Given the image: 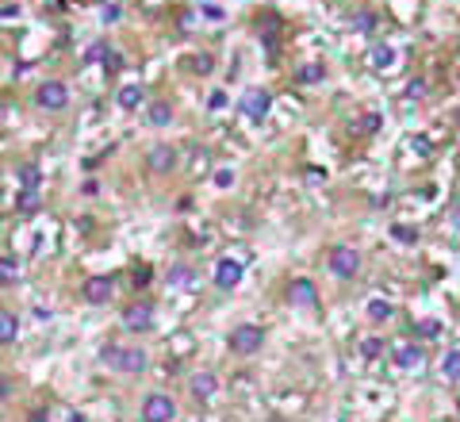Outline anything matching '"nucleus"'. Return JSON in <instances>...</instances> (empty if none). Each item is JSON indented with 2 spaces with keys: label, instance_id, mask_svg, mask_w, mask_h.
<instances>
[{
  "label": "nucleus",
  "instance_id": "f8f14e48",
  "mask_svg": "<svg viewBox=\"0 0 460 422\" xmlns=\"http://www.w3.org/2000/svg\"><path fill=\"white\" fill-rule=\"evenodd\" d=\"M426 357H422V346H410V342H402V346H395V365L399 369H418Z\"/></svg>",
  "mask_w": 460,
  "mask_h": 422
},
{
  "label": "nucleus",
  "instance_id": "6e6552de",
  "mask_svg": "<svg viewBox=\"0 0 460 422\" xmlns=\"http://www.w3.org/2000/svg\"><path fill=\"white\" fill-rule=\"evenodd\" d=\"M269 108H273V96H269L265 88H245V96H242V116L265 119Z\"/></svg>",
  "mask_w": 460,
  "mask_h": 422
},
{
  "label": "nucleus",
  "instance_id": "9b49d317",
  "mask_svg": "<svg viewBox=\"0 0 460 422\" xmlns=\"http://www.w3.org/2000/svg\"><path fill=\"white\" fill-rule=\"evenodd\" d=\"M188 392H192L196 400H211V395L219 392V376H215V372H208V369L196 372V376L188 380Z\"/></svg>",
  "mask_w": 460,
  "mask_h": 422
},
{
  "label": "nucleus",
  "instance_id": "4468645a",
  "mask_svg": "<svg viewBox=\"0 0 460 422\" xmlns=\"http://www.w3.org/2000/svg\"><path fill=\"white\" fill-rule=\"evenodd\" d=\"M142 104V85H123L119 88V108L123 111H135Z\"/></svg>",
  "mask_w": 460,
  "mask_h": 422
},
{
  "label": "nucleus",
  "instance_id": "6ab92c4d",
  "mask_svg": "<svg viewBox=\"0 0 460 422\" xmlns=\"http://www.w3.org/2000/svg\"><path fill=\"white\" fill-rule=\"evenodd\" d=\"M368 319H372V322L391 319V304H388V299H380V296H376V299H368Z\"/></svg>",
  "mask_w": 460,
  "mask_h": 422
},
{
  "label": "nucleus",
  "instance_id": "2eb2a0df",
  "mask_svg": "<svg viewBox=\"0 0 460 422\" xmlns=\"http://www.w3.org/2000/svg\"><path fill=\"white\" fill-rule=\"evenodd\" d=\"M15 334H20V322H15V315H12V311H4V315H0V342L12 346V342H15Z\"/></svg>",
  "mask_w": 460,
  "mask_h": 422
},
{
  "label": "nucleus",
  "instance_id": "bb28decb",
  "mask_svg": "<svg viewBox=\"0 0 460 422\" xmlns=\"http://www.w3.org/2000/svg\"><path fill=\"white\" fill-rule=\"evenodd\" d=\"M215 184H219V189H230V184H234V169H219Z\"/></svg>",
  "mask_w": 460,
  "mask_h": 422
},
{
  "label": "nucleus",
  "instance_id": "f3484780",
  "mask_svg": "<svg viewBox=\"0 0 460 422\" xmlns=\"http://www.w3.org/2000/svg\"><path fill=\"white\" fill-rule=\"evenodd\" d=\"M172 123V108L165 100H158V104H150V127H169Z\"/></svg>",
  "mask_w": 460,
  "mask_h": 422
},
{
  "label": "nucleus",
  "instance_id": "aec40b11",
  "mask_svg": "<svg viewBox=\"0 0 460 422\" xmlns=\"http://www.w3.org/2000/svg\"><path fill=\"white\" fill-rule=\"evenodd\" d=\"M372 66L376 69H391L395 66V50H391V46H376L372 50Z\"/></svg>",
  "mask_w": 460,
  "mask_h": 422
},
{
  "label": "nucleus",
  "instance_id": "39448f33",
  "mask_svg": "<svg viewBox=\"0 0 460 422\" xmlns=\"http://www.w3.org/2000/svg\"><path fill=\"white\" fill-rule=\"evenodd\" d=\"M39 108H46V111H62L65 104H69V88L62 85V81H46V85H39Z\"/></svg>",
  "mask_w": 460,
  "mask_h": 422
},
{
  "label": "nucleus",
  "instance_id": "7ed1b4c3",
  "mask_svg": "<svg viewBox=\"0 0 460 422\" xmlns=\"http://www.w3.org/2000/svg\"><path fill=\"white\" fill-rule=\"evenodd\" d=\"M177 418V403L165 392H150L142 400V422H172Z\"/></svg>",
  "mask_w": 460,
  "mask_h": 422
},
{
  "label": "nucleus",
  "instance_id": "dca6fc26",
  "mask_svg": "<svg viewBox=\"0 0 460 422\" xmlns=\"http://www.w3.org/2000/svg\"><path fill=\"white\" fill-rule=\"evenodd\" d=\"M441 376L453 380V384H460V350H449L445 361H441Z\"/></svg>",
  "mask_w": 460,
  "mask_h": 422
},
{
  "label": "nucleus",
  "instance_id": "a211bd4d",
  "mask_svg": "<svg viewBox=\"0 0 460 422\" xmlns=\"http://www.w3.org/2000/svg\"><path fill=\"white\" fill-rule=\"evenodd\" d=\"M15 277H20V261L12 254H4L0 257V284H15Z\"/></svg>",
  "mask_w": 460,
  "mask_h": 422
},
{
  "label": "nucleus",
  "instance_id": "7c9ffc66",
  "mask_svg": "<svg viewBox=\"0 0 460 422\" xmlns=\"http://www.w3.org/2000/svg\"><path fill=\"white\" fill-rule=\"evenodd\" d=\"M376 127H380V119H376V116H368V119H360V131H376Z\"/></svg>",
  "mask_w": 460,
  "mask_h": 422
},
{
  "label": "nucleus",
  "instance_id": "f03ea898",
  "mask_svg": "<svg viewBox=\"0 0 460 422\" xmlns=\"http://www.w3.org/2000/svg\"><path fill=\"white\" fill-rule=\"evenodd\" d=\"M326 265H330L334 277L353 280V277L360 273V254H357L353 246H334V250H330V257H326Z\"/></svg>",
  "mask_w": 460,
  "mask_h": 422
},
{
  "label": "nucleus",
  "instance_id": "2f4dec72",
  "mask_svg": "<svg viewBox=\"0 0 460 422\" xmlns=\"http://www.w3.org/2000/svg\"><path fill=\"white\" fill-rule=\"evenodd\" d=\"M449 223H453V231H460V204L453 207V215H449Z\"/></svg>",
  "mask_w": 460,
  "mask_h": 422
},
{
  "label": "nucleus",
  "instance_id": "ddd939ff",
  "mask_svg": "<svg viewBox=\"0 0 460 422\" xmlns=\"http://www.w3.org/2000/svg\"><path fill=\"white\" fill-rule=\"evenodd\" d=\"M172 165H177L172 146H154V150H150V169H154V173H169Z\"/></svg>",
  "mask_w": 460,
  "mask_h": 422
},
{
  "label": "nucleus",
  "instance_id": "c85d7f7f",
  "mask_svg": "<svg viewBox=\"0 0 460 422\" xmlns=\"http://www.w3.org/2000/svg\"><path fill=\"white\" fill-rule=\"evenodd\" d=\"M96 58H104V43H93V46H88V62H96Z\"/></svg>",
  "mask_w": 460,
  "mask_h": 422
},
{
  "label": "nucleus",
  "instance_id": "4be33fe9",
  "mask_svg": "<svg viewBox=\"0 0 460 422\" xmlns=\"http://www.w3.org/2000/svg\"><path fill=\"white\" fill-rule=\"evenodd\" d=\"M391 234H395V238L402 242V246H410V242H418V231H414V226H402V223H395V226H391Z\"/></svg>",
  "mask_w": 460,
  "mask_h": 422
},
{
  "label": "nucleus",
  "instance_id": "412c9836",
  "mask_svg": "<svg viewBox=\"0 0 460 422\" xmlns=\"http://www.w3.org/2000/svg\"><path fill=\"white\" fill-rule=\"evenodd\" d=\"M15 177H20V184H23V189H27V192H35V189H39V181H43L35 165H23V169H20V173H15Z\"/></svg>",
  "mask_w": 460,
  "mask_h": 422
},
{
  "label": "nucleus",
  "instance_id": "0eeeda50",
  "mask_svg": "<svg viewBox=\"0 0 460 422\" xmlns=\"http://www.w3.org/2000/svg\"><path fill=\"white\" fill-rule=\"evenodd\" d=\"M242 261H238V257H223V261L215 265V273H211V280L219 284V288L223 292H230V288H238V284H242Z\"/></svg>",
  "mask_w": 460,
  "mask_h": 422
},
{
  "label": "nucleus",
  "instance_id": "c756f323",
  "mask_svg": "<svg viewBox=\"0 0 460 422\" xmlns=\"http://www.w3.org/2000/svg\"><path fill=\"white\" fill-rule=\"evenodd\" d=\"M20 211H35V192H27V196L20 200Z\"/></svg>",
  "mask_w": 460,
  "mask_h": 422
},
{
  "label": "nucleus",
  "instance_id": "f257e3e1",
  "mask_svg": "<svg viewBox=\"0 0 460 422\" xmlns=\"http://www.w3.org/2000/svg\"><path fill=\"white\" fill-rule=\"evenodd\" d=\"M100 361L108 365V369L123 372V376H135V372L146 369V361H150V357L138 350V346H115V342H111V346H104V350H100Z\"/></svg>",
  "mask_w": 460,
  "mask_h": 422
},
{
  "label": "nucleus",
  "instance_id": "20e7f679",
  "mask_svg": "<svg viewBox=\"0 0 460 422\" xmlns=\"http://www.w3.org/2000/svg\"><path fill=\"white\" fill-rule=\"evenodd\" d=\"M261 342H265V330L253 327V322H242V327L230 330V350L234 353H257Z\"/></svg>",
  "mask_w": 460,
  "mask_h": 422
},
{
  "label": "nucleus",
  "instance_id": "393cba45",
  "mask_svg": "<svg viewBox=\"0 0 460 422\" xmlns=\"http://www.w3.org/2000/svg\"><path fill=\"white\" fill-rule=\"evenodd\" d=\"M169 280H172V284H188V280H192V273H188V265H172Z\"/></svg>",
  "mask_w": 460,
  "mask_h": 422
},
{
  "label": "nucleus",
  "instance_id": "423d86ee",
  "mask_svg": "<svg viewBox=\"0 0 460 422\" xmlns=\"http://www.w3.org/2000/svg\"><path fill=\"white\" fill-rule=\"evenodd\" d=\"M123 327L135 330V334L154 330V307H150V304H130L127 311H123Z\"/></svg>",
  "mask_w": 460,
  "mask_h": 422
},
{
  "label": "nucleus",
  "instance_id": "a878e982",
  "mask_svg": "<svg viewBox=\"0 0 460 422\" xmlns=\"http://www.w3.org/2000/svg\"><path fill=\"white\" fill-rule=\"evenodd\" d=\"M299 81H323V66H303Z\"/></svg>",
  "mask_w": 460,
  "mask_h": 422
},
{
  "label": "nucleus",
  "instance_id": "5701e85b",
  "mask_svg": "<svg viewBox=\"0 0 460 422\" xmlns=\"http://www.w3.org/2000/svg\"><path fill=\"white\" fill-rule=\"evenodd\" d=\"M418 334H422V338H438V334H441V322H438V319L418 322Z\"/></svg>",
  "mask_w": 460,
  "mask_h": 422
},
{
  "label": "nucleus",
  "instance_id": "1a4fd4ad",
  "mask_svg": "<svg viewBox=\"0 0 460 422\" xmlns=\"http://www.w3.org/2000/svg\"><path fill=\"white\" fill-rule=\"evenodd\" d=\"M288 304H295V307H315V304H318V288H315V280L295 277L292 284H288Z\"/></svg>",
  "mask_w": 460,
  "mask_h": 422
},
{
  "label": "nucleus",
  "instance_id": "b1692460",
  "mask_svg": "<svg viewBox=\"0 0 460 422\" xmlns=\"http://www.w3.org/2000/svg\"><path fill=\"white\" fill-rule=\"evenodd\" d=\"M380 350H384L380 338H365V342H360V353L365 357H380Z\"/></svg>",
  "mask_w": 460,
  "mask_h": 422
},
{
  "label": "nucleus",
  "instance_id": "473e14b6",
  "mask_svg": "<svg viewBox=\"0 0 460 422\" xmlns=\"http://www.w3.org/2000/svg\"><path fill=\"white\" fill-rule=\"evenodd\" d=\"M69 422H88L85 415H69Z\"/></svg>",
  "mask_w": 460,
  "mask_h": 422
},
{
  "label": "nucleus",
  "instance_id": "cd10ccee",
  "mask_svg": "<svg viewBox=\"0 0 460 422\" xmlns=\"http://www.w3.org/2000/svg\"><path fill=\"white\" fill-rule=\"evenodd\" d=\"M353 23H357V31H372V15H368V12H360Z\"/></svg>",
  "mask_w": 460,
  "mask_h": 422
},
{
  "label": "nucleus",
  "instance_id": "9d476101",
  "mask_svg": "<svg viewBox=\"0 0 460 422\" xmlns=\"http://www.w3.org/2000/svg\"><path fill=\"white\" fill-rule=\"evenodd\" d=\"M111 292H115L111 277H88L85 288H81V296H85L93 307H100V304H108V299H111Z\"/></svg>",
  "mask_w": 460,
  "mask_h": 422
}]
</instances>
